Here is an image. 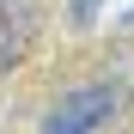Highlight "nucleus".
Listing matches in <instances>:
<instances>
[{
  "label": "nucleus",
  "mask_w": 134,
  "mask_h": 134,
  "mask_svg": "<svg viewBox=\"0 0 134 134\" xmlns=\"http://www.w3.org/2000/svg\"><path fill=\"white\" fill-rule=\"evenodd\" d=\"M116 104H122V92L110 79H92V85H73L55 110H49V122H43V134H92V128H104L110 116H116Z\"/></svg>",
  "instance_id": "f257e3e1"
},
{
  "label": "nucleus",
  "mask_w": 134,
  "mask_h": 134,
  "mask_svg": "<svg viewBox=\"0 0 134 134\" xmlns=\"http://www.w3.org/2000/svg\"><path fill=\"white\" fill-rule=\"evenodd\" d=\"M37 37V0H12V6H0V73H12L18 61H25Z\"/></svg>",
  "instance_id": "f03ea898"
},
{
  "label": "nucleus",
  "mask_w": 134,
  "mask_h": 134,
  "mask_svg": "<svg viewBox=\"0 0 134 134\" xmlns=\"http://www.w3.org/2000/svg\"><path fill=\"white\" fill-rule=\"evenodd\" d=\"M92 12H98V0H73V25H92Z\"/></svg>",
  "instance_id": "7ed1b4c3"
},
{
  "label": "nucleus",
  "mask_w": 134,
  "mask_h": 134,
  "mask_svg": "<svg viewBox=\"0 0 134 134\" xmlns=\"http://www.w3.org/2000/svg\"><path fill=\"white\" fill-rule=\"evenodd\" d=\"M122 31H134V12H128V18H122Z\"/></svg>",
  "instance_id": "20e7f679"
},
{
  "label": "nucleus",
  "mask_w": 134,
  "mask_h": 134,
  "mask_svg": "<svg viewBox=\"0 0 134 134\" xmlns=\"http://www.w3.org/2000/svg\"><path fill=\"white\" fill-rule=\"evenodd\" d=\"M0 6H12V0H0Z\"/></svg>",
  "instance_id": "39448f33"
}]
</instances>
